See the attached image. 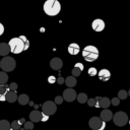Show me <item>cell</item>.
Here are the masks:
<instances>
[{
    "label": "cell",
    "instance_id": "8fae6325",
    "mask_svg": "<svg viewBox=\"0 0 130 130\" xmlns=\"http://www.w3.org/2000/svg\"><path fill=\"white\" fill-rule=\"evenodd\" d=\"M113 117H114V115H113L112 111L109 110V109H104L101 112V115H100V118L103 121H105V122H108L110 120H113Z\"/></svg>",
    "mask_w": 130,
    "mask_h": 130
},
{
    "label": "cell",
    "instance_id": "d6a6232c",
    "mask_svg": "<svg viewBox=\"0 0 130 130\" xmlns=\"http://www.w3.org/2000/svg\"><path fill=\"white\" fill-rule=\"evenodd\" d=\"M9 87H10V90H13V91H16L17 89V84L15 82H11L9 84Z\"/></svg>",
    "mask_w": 130,
    "mask_h": 130
},
{
    "label": "cell",
    "instance_id": "60d3db41",
    "mask_svg": "<svg viewBox=\"0 0 130 130\" xmlns=\"http://www.w3.org/2000/svg\"><path fill=\"white\" fill-rule=\"evenodd\" d=\"M0 68H1V65H0Z\"/></svg>",
    "mask_w": 130,
    "mask_h": 130
},
{
    "label": "cell",
    "instance_id": "f546056e",
    "mask_svg": "<svg viewBox=\"0 0 130 130\" xmlns=\"http://www.w3.org/2000/svg\"><path fill=\"white\" fill-rule=\"evenodd\" d=\"M20 38H21V40L23 41V43H24V46H25V50H27L28 49V47H29V41L27 40V38L26 37H24V36H20Z\"/></svg>",
    "mask_w": 130,
    "mask_h": 130
},
{
    "label": "cell",
    "instance_id": "7402d4cb",
    "mask_svg": "<svg viewBox=\"0 0 130 130\" xmlns=\"http://www.w3.org/2000/svg\"><path fill=\"white\" fill-rule=\"evenodd\" d=\"M17 101H18V103H19L20 105H22V106H25V105H27V104L29 103V98H28V95H27V94H24V93H22V94L18 95V99H17Z\"/></svg>",
    "mask_w": 130,
    "mask_h": 130
},
{
    "label": "cell",
    "instance_id": "9c48e42d",
    "mask_svg": "<svg viewBox=\"0 0 130 130\" xmlns=\"http://www.w3.org/2000/svg\"><path fill=\"white\" fill-rule=\"evenodd\" d=\"M91 27L94 31H102L104 30L105 28V21L103 19H100V18H96L92 21L91 23Z\"/></svg>",
    "mask_w": 130,
    "mask_h": 130
},
{
    "label": "cell",
    "instance_id": "8d00e7d4",
    "mask_svg": "<svg viewBox=\"0 0 130 130\" xmlns=\"http://www.w3.org/2000/svg\"><path fill=\"white\" fill-rule=\"evenodd\" d=\"M3 32H4V25L0 22V36H2Z\"/></svg>",
    "mask_w": 130,
    "mask_h": 130
},
{
    "label": "cell",
    "instance_id": "cb8c5ba5",
    "mask_svg": "<svg viewBox=\"0 0 130 130\" xmlns=\"http://www.w3.org/2000/svg\"><path fill=\"white\" fill-rule=\"evenodd\" d=\"M8 81V74L5 71H0V85L6 84Z\"/></svg>",
    "mask_w": 130,
    "mask_h": 130
},
{
    "label": "cell",
    "instance_id": "52a82bcc",
    "mask_svg": "<svg viewBox=\"0 0 130 130\" xmlns=\"http://www.w3.org/2000/svg\"><path fill=\"white\" fill-rule=\"evenodd\" d=\"M57 111V105L55 102H52V101H47L43 104L42 106V112L48 116H51V115H54Z\"/></svg>",
    "mask_w": 130,
    "mask_h": 130
},
{
    "label": "cell",
    "instance_id": "7a4b0ae2",
    "mask_svg": "<svg viewBox=\"0 0 130 130\" xmlns=\"http://www.w3.org/2000/svg\"><path fill=\"white\" fill-rule=\"evenodd\" d=\"M82 57L87 62H93L99 58V50L96 47L92 45H88L84 47L82 50Z\"/></svg>",
    "mask_w": 130,
    "mask_h": 130
},
{
    "label": "cell",
    "instance_id": "f1b7e54d",
    "mask_svg": "<svg viewBox=\"0 0 130 130\" xmlns=\"http://www.w3.org/2000/svg\"><path fill=\"white\" fill-rule=\"evenodd\" d=\"M87 72H88V75H89V76H95V75L99 73V72H98V70H96L94 67H90V68L88 69V71H87Z\"/></svg>",
    "mask_w": 130,
    "mask_h": 130
},
{
    "label": "cell",
    "instance_id": "9a60e30c",
    "mask_svg": "<svg viewBox=\"0 0 130 130\" xmlns=\"http://www.w3.org/2000/svg\"><path fill=\"white\" fill-rule=\"evenodd\" d=\"M10 91V87L9 85L4 84V85H0V101H6V94Z\"/></svg>",
    "mask_w": 130,
    "mask_h": 130
},
{
    "label": "cell",
    "instance_id": "ffe728a7",
    "mask_svg": "<svg viewBox=\"0 0 130 130\" xmlns=\"http://www.w3.org/2000/svg\"><path fill=\"white\" fill-rule=\"evenodd\" d=\"M17 99H18V95H17L16 91L10 90V91L6 94V101H7L8 103H14V102H16Z\"/></svg>",
    "mask_w": 130,
    "mask_h": 130
},
{
    "label": "cell",
    "instance_id": "2e32d148",
    "mask_svg": "<svg viewBox=\"0 0 130 130\" xmlns=\"http://www.w3.org/2000/svg\"><path fill=\"white\" fill-rule=\"evenodd\" d=\"M10 52V47L6 43H0V56H8Z\"/></svg>",
    "mask_w": 130,
    "mask_h": 130
},
{
    "label": "cell",
    "instance_id": "e575fe53",
    "mask_svg": "<svg viewBox=\"0 0 130 130\" xmlns=\"http://www.w3.org/2000/svg\"><path fill=\"white\" fill-rule=\"evenodd\" d=\"M42 113H43V112H42ZM47 120H49V116L43 113V115H42V121H41V122H46Z\"/></svg>",
    "mask_w": 130,
    "mask_h": 130
},
{
    "label": "cell",
    "instance_id": "4fadbf2b",
    "mask_svg": "<svg viewBox=\"0 0 130 130\" xmlns=\"http://www.w3.org/2000/svg\"><path fill=\"white\" fill-rule=\"evenodd\" d=\"M98 75H99V78L102 81H108L111 77V72L108 69H102V70L99 71Z\"/></svg>",
    "mask_w": 130,
    "mask_h": 130
},
{
    "label": "cell",
    "instance_id": "603a6c76",
    "mask_svg": "<svg viewBox=\"0 0 130 130\" xmlns=\"http://www.w3.org/2000/svg\"><path fill=\"white\" fill-rule=\"evenodd\" d=\"M11 129V123H9L7 120H0V130H10Z\"/></svg>",
    "mask_w": 130,
    "mask_h": 130
},
{
    "label": "cell",
    "instance_id": "5bb4252c",
    "mask_svg": "<svg viewBox=\"0 0 130 130\" xmlns=\"http://www.w3.org/2000/svg\"><path fill=\"white\" fill-rule=\"evenodd\" d=\"M67 50H68V53H69L70 55H77V54L79 53V51H80V47H79V45L76 44V43H71V44L68 46Z\"/></svg>",
    "mask_w": 130,
    "mask_h": 130
},
{
    "label": "cell",
    "instance_id": "5b68a950",
    "mask_svg": "<svg viewBox=\"0 0 130 130\" xmlns=\"http://www.w3.org/2000/svg\"><path fill=\"white\" fill-rule=\"evenodd\" d=\"M113 122L116 126H119V127H122V126H125L128 122H129V119H128V115L123 112V111H119L117 112L116 114H114V117H113Z\"/></svg>",
    "mask_w": 130,
    "mask_h": 130
},
{
    "label": "cell",
    "instance_id": "836d02e7",
    "mask_svg": "<svg viewBox=\"0 0 130 130\" xmlns=\"http://www.w3.org/2000/svg\"><path fill=\"white\" fill-rule=\"evenodd\" d=\"M48 81H49L50 83H54V82H56V81H57V78H56L55 76L51 75V76H49V77H48Z\"/></svg>",
    "mask_w": 130,
    "mask_h": 130
},
{
    "label": "cell",
    "instance_id": "ac0fdd59",
    "mask_svg": "<svg viewBox=\"0 0 130 130\" xmlns=\"http://www.w3.org/2000/svg\"><path fill=\"white\" fill-rule=\"evenodd\" d=\"M76 83H77V80H76L75 76H73V75L68 76V77H66V79H65V84L67 85L68 88L74 87V86L76 85Z\"/></svg>",
    "mask_w": 130,
    "mask_h": 130
},
{
    "label": "cell",
    "instance_id": "ba28073f",
    "mask_svg": "<svg viewBox=\"0 0 130 130\" xmlns=\"http://www.w3.org/2000/svg\"><path fill=\"white\" fill-rule=\"evenodd\" d=\"M63 99L66 102H73L75 99H77V93L74 89L72 88H67L63 91Z\"/></svg>",
    "mask_w": 130,
    "mask_h": 130
},
{
    "label": "cell",
    "instance_id": "d4e9b609",
    "mask_svg": "<svg viewBox=\"0 0 130 130\" xmlns=\"http://www.w3.org/2000/svg\"><path fill=\"white\" fill-rule=\"evenodd\" d=\"M76 100H77V101H78V103H80V104L87 103V101H88L87 95H86V93H84V92H80V93H78V94H77V99H76Z\"/></svg>",
    "mask_w": 130,
    "mask_h": 130
},
{
    "label": "cell",
    "instance_id": "30bf717a",
    "mask_svg": "<svg viewBox=\"0 0 130 130\" xmlns=\"http://www.w3.org/2000/svg\"><path fill=\"white\" fill-rule=\"evenodd\" d=\"M50 66H51V68L53 70H60L62 68V66H63V62H62V60L60 58L55 57L50 61Z\"/></svg>",
    "mask_w": 130,
    "mask_h": 130
},
{
    "label": "cell",
    "instance_id": "7c38bea8",
    "mask_svg": "<svg viewBox=\"0 0 130 130\" xmlns=\"http://www.w3.org/2000/svg\"><path fill=\"white\" fill-rule=\"evenodd\" d=\"M42 115H43L42 112H40L38 110H34L32 112L29 113V120L34 123L40 122V121H42Z\"/></svg>",
    "mask_w": 130,
    "mask_h": 130
},
{
    "label": "cell",
    "instance_id": "4dcf8cb0",
    "mask_svg": "<svg viewBox=\"0 0 130 130\" xmlns=\"http://www.w3.org/2000/svg\"><path fill=\"white\" fill-rule=\"evenodd\" d=\"M111 103H112V105H113L114 107H117V106H119V104H120V99H119L118 96L113 98V99L111 100Z\"/></svg>",
    "mask_w": 130,
    "mask_h": 130
},
{
    "label": "cell",
    "instance_id": "d6986e66",
    "mask_svg": "<svg viewBox=\"0 0 130 130\" xmlns=\"http://www.w3.org/2000/svg\"><path fill=\"white\" fill-rule=\"evenodd\" d=\"M111 104H112V103H111V101H110L109 98L103 96V98H101V99L99 100V105H100V107L103 108V109H108Z\"/></svg>",
    "mask_w": 130,
    "mask_h": 130
},
{
    "label": "cell",
    "instance_id": "e0dca14e",
    "mask_svg": "<svg viewBox=\"0 0 130 130\" xmlns=\"http://www.w3.org/2000/svg\"><path fill=\"white\" fill-rule=\"evenodd\" d=\"M83 64L82 63H76L75 64V66L73 67V69H72V75L73 76H79L80 75V73L82 72V70H83Z\"/></svg>",
    "mask_w": 130,
    "mask_h": 130
},
{
    "label": "cell",
    "instance_id": "83f0119b",
    "mask_svg": "<svg viewBox=\"0 0 130 130\" xmlns=\"http://www.w3.org/2000/svg\"><path fill=\"white\" fill-rule=\"evenodd\" d=\"M24 129L25 130H32L34 129V122H31V121L25 122L24 123Z\"/></svg>",
    "mask_w": 130,
    "mask_h": 130
},
{
    "label": "cell",
    "instance_id": "1f68e13d",
    "mask_svg": "<svg viewBox=\"0 0 130 130\" xmlns=\"http://www.w3.org/2000/svg\"><path fill=\"white\" fill-rule=\"evenodd\" d=\"M63 96H60V95H57L56 98H55V100H54V102L56 103V105H61L62 103H63Z\"/></svg>",
    "mask_w": 130,
    "mask_h": 130
},
{
    "label": "cell",
    "instance_id": "8992f818",
    "mask_svg": "<svg viewBox=\"0 0 130 130\" xmlns=\"http://www.w3.org/2000/svg\"><path fill=\"white\" fill-rule=\"evenodd\" d=\"M88 125L91 130H104L106 128V122L100 117H91L88 121Z\"/></svg>",
    "mask_w": 130,
    "mask_h": 130
},
{
    "label": "cell",
    "instance_id": "484cf974",
    "mask_svg": "<svg viewBox=\"0 0 130 130\" xmlns=\"http://www.w3.org/2000/svg\"><path fill=\"white\" fill-rule=\"evenodd\" d=\"M128 95H129V94H128V91H126V90H124V89H121V90L118 91V98H119L120 100H126Z\"/></svg>",
    "mask_w": 130,
    "mask_h": 130
},
{
    "label": "cell",
    "instance_id": "4316f807",
    "mask_svg": "<svg viewBox=\"0 0 130 130\" xmlns=\"http://www.w3.org/2000/svg\"><path fill=\"white\" fill-rule=\"evenodd\" d=\"M100 99H101L100 96H96L95 99H89V100L87 101V105H88L89 107H96L98 101H99Z\"/></svg>",
    "mask_w": 130,
    "mask_h": 130
},
{
    "label": "cell",
    "instance_id": "44dd1931",
    "mask_svg": "<svg viewBox=\"0 0 130 130\" xmlns=\"http://www.w3.org/2000/svg\"><path fill=\"white\" fill-rule=\"evenodd\" d=\"M24 122H25L24 118H20L19 120H15V121H13L11 123V128L13 130H19L21 125H22V123H24Z\"/></svg>",
    "mask_w": 130,
    "mask_h": 130
},
{
    "label": "cell",
    "instance_id": "d590c367",
    "mask_svg": "<svg viewBox=\"0 0 130 130\" xmlns=\"http://www.w3.org/2000/svg\"><path fill=\"white\" fill-rule=\"evenodd\" d=\"M57 82H58L59 84H63V83L65 82V79H64L63 77H58V78H57Z\"/></svg>",
    "mask_w": 130,
    "mask_h": 130
},
{
    "label": "cell",
    "instance_id": "3957f363",
    "mask_svg": "<svg viewBox=\"0 0 130 130\" xmlns=\"http://www.w3.org/2000/svg\"><path fill=\"white\" fill-rule=\"evenodd\" d=\"M8 45H9V47H10V52L13 53V54H19V53L25 51L24 43H23V41L21 40L20 37L12 38V39L8 42Z\"/></svg>",
    "mask_w": 130,
    "mask_h": 130
},
{
    "label": "cell",
    "instance_id": "f35d334b",
    "mask_svg": "<svg viewBox=\"0 0 130 130\" xmlns=\"http://www.w3.org/2000/svg\"><path fill=\"white\" fill-rule=\"evenodd\" d=\"M128 123H129V125H130V119H129V122H128Z\"/></svg>",
    "mask_w": 130,
    "mask_h": 130
},
{
    "label": "cell",
    "instance_id": "6da1fadb",
    "mask_svg": "<svg viewBox=\"0 0 130 130\" xmlns=\"http://www.w3.org/2000/svg\"><path fill=\"white\" fill-rule=\"evenodd\" d=\"M43 8L47 15L55 16L61 11V4L58 0H46Z\"/></svg>",
    "mask_w": 130,
    "mask_h": 130
},
{
    "label": "cell",
    "instance_id": "74e56055",
    "mask_svg": "<svg viewBox=\"0 0 130 130\" xmlns=\"http://www.w3.org/2000/svg\"><path fill=\"white\" fill-rule=\"evenodd\" d=\"M128 94H129V96H130V89L128 90Z\"/></svg>",
    "mask_w": 130,
    "mask_h": 130
},
{
    "label": "cell",
    "instance_id": "277c9868",
    "mask_svg": "<svg viewBox=\"0 0 130 130\" xmlns=\"http://www.w3.org/2000/svg\"><path fill=\"white\" fill-rule=\"evenodd\" d=\"M0 65H1V69L5 72H10L12 70H14L15 68V65H16V62L15 60L12 58V57H9V56H5L1 59L0 61Z\"/></svg>",
    "mask_w": 130,
    "mask_h": 130
},
{
    "label": "cell",
    "instance_id": "ab89813d",
    "mask_svg": "<svg viewBox=\"0 0 130 130\" xmlns=\"http://www.w3.org/2000/svg\"><path fill=\"white\" fill-rule=\"evenodd\" d=\"M10 130H13V129H12V128H11V129H10Z\"/></svg>",
    "mask_w": 130,
    "mask_h": 130
}]
</instances>
